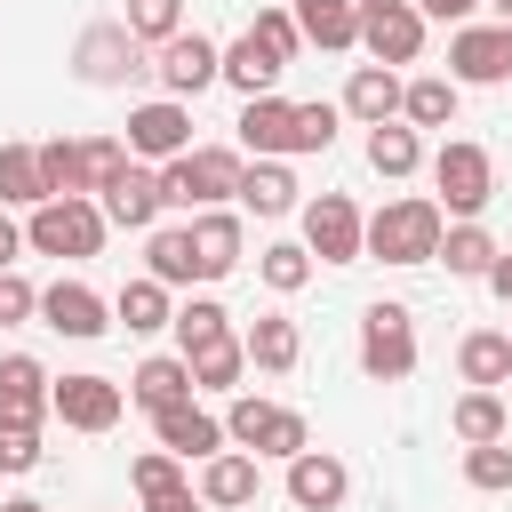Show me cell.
I'll return each mask as SVG.
<instances>
[{
  "instance_id": "cell-21",
  "label": "cell",
  "mask_w": 512,
  "mask_h": 512,
  "mask_svg": "<svg viewBox=\"0 0 512 512\" xmlns=\"http://www.w3.org/2000/svg\"><path fill=\"white\" fill-rule=\"evenodd\" d=\"M200 504H208V512L256 504V456H248V448H216V456L200 464Z\"/></svg>"
},
{
  "instance_id": "cell-12",
  "label": "cell",
  "mask_w": 512,
  "mask_h": 512,
  "mask_svg": "<svg viewBox=\"0 0 512 512\" xmlns=\"http://www.w3.org/2000/svg\"><path fill=\"white\" fill-rule=\"evenodd\" d=\"M216 64H224V48H216V40H200V32H168L152 72H160V88H168L176 104H192V96L216 80Z\"/></svg>"
},
{
  "instance_id": "cell-28",
  "label": "cell",
  "mask_w": 512,
  "mask_h": 512,
  "mask_svg": "<svg viewBox=\"0 0 512 512\" xmlns=\"http://www.w3.org/2000/svg\"><path fill=\"white\" fill-rule=\"evenodd\" d=\"M184 368H192V392H232L240 368H248V352H240V336H208V344L184 352Z\"/></svg>"
},
{
  "instance_id": "cell-52",
  "label": "cell",
  "mask_w": 512,
  "mask_h": 512,
  "mask_svg": "<svg viewBox=\"0 0 512 512\" xmlns=\"http://www.w3.org/2000/svg\"><path fill=\"white\" fill-rule=\"evenodd\" d=\"M0 512H48V504H32V496H16V504H0Z\"/></svg>"
},
{
  "instance_id": "cell-32",
  "label": "cell",
  "mask_w": 512,
  "mask_h": 512,
  "mask_svg": "<svg viewBox=\"0 0 512 512\" xmlns=\"http://www.w3.org/2000/svg\"><path fill=\"white\" fill-rule=\"evenodd\" d=\"M112 312L128 320V336H152V328H168V320H176V304H168V288H160L152 272H144V280H128V288L112 296Z\"/></svg>"
},
{
  "instance_id": "cell-16",
  "label": "cell",
  "mask_w": 512,
  "mask_h": 512,
  "mask_svg": "<svg viewBox=\"0 0 512 512\" xmlns=\"http://www.w3.org/2000/svg\"><path fill=\"white\" fill-rule=\"evenodd\" d=\"M240 152H256V160H280V152H296V104H288L280 88L240 104Z\"/></svg>"
},
{
  "instance_id": "cell-19",
  "label": "cell",
  "mask_w": 512,
  "mask_h": 512,
  "mask_svg": "<svg viewBox=\"0 0 512 512\" xmlns=\"http://www.w3.org/2000/svg\"><path fill=\"white\" fill-rule=\"evenodd\" d=\"M48 416V368L32 352H8L0 360V424H40Z\"/></svg>"
},
{
  "instance_id": "cell-14",
  "label": "cell",
  "mask_w": 512,
  "mask_h": 512,
  "mask_svg": "<svg viewBox=\"0 0 512 512\" xmlns=\"http://www.w3.org/2000/svg\"><path fill=\"white\" fill-rule=\"evenodd\" d=\"M344 488H352L344 456H328V448H296V456H288V504H296V512H336Z\"/></svg>"
},
{
  "instance_id": "cell-53",
  "label": "cell",
  "mask_w": 512,
  "mask_h": 512,
  "mask_svg": "<svg viewBox=\"0 0 512 512\" xmlns=\"http://www.w3.org/2000/svg\"><path fill=\"white\" fill-rule=\"evenodd\" d=\"M488 8H496V24H504V32H512V0H488Z\"/></svg>"
},
{
  "instance_id": "cell-43",
  "label": "cell",
  "mask_w": 512,
  "mask_h": 512,
  "mask_svg": "<svg viewBox=\"0 0 512 512\" xmlns=\"http://www.w3.org/2000/svg\"><path fill=\"white\" fill-rule=\"evenodd\" d=\"M120 168H128V144H120V136H88V144H80V176H88V192H104Z\"/></svg>"
},
{
  "instance_id": "cell-40",
  "label": "cell",
  "mask_w": 512,
  "mask_h": 512,
  "mask_svg": "<svg viewBox=\"0 0 512 512\" xmlns=\"http://www.w3.org/2000/svg\"><path fill=\"white\" fill-rule=\"evenodd\" d=\"M128 480H136V496H144V504H160V496H176V488H184V456L152 448V456H136V464H128Z\"/></svg>"
},
{
  "instance_id": "cell-36",
  "label": "cell",
  "mask_w": 512,
  "mask_h": 512,
  "mask_svg": "<svg viewBox=\"0 0 512 512\" xmlns=\"http://www.w3.org/2000/svg\"><path fill=\"white\" fill-rule=\"evenodd\" d=\"M144 264H152V280H160V288L200 280V264H192V232H184V224H160V232H152V248H144Z\"/></svg>"
},
{
  "instance_id": "cell-37",
  "label": "cell",
  "mask_w": 512,
  "mask_h": 512,
  "mask_svg": "<svg viewBox=\"0 0 512 512\" xmlns=\"http://www.w3.org/2000/svg\"><path fill=\"white\" fill-rule=\"evenodd\" d=\"M256 272H264V288H280V296H296V288L312 280V248H304V240H272V248L256 256Z\"/></svg>"
},
{
  "instance_id": "cell-18",
  "label": "cell",
  "mask_w": 512,
  "mask_h": 512,
  "mask_svg": "<svg viewBox=\"0 0 512 512\" xmlns=\"http://www.w3.org/2000/svg\"><path fill=\"white\" fill-rule=\"evenodd\" d=\"M152 432H160V448H168V456H192V464H208V456L224 448V424H216L208 408H192V400L152 408Z\"/></svg>"
},
{
  "instance_id": "cell-24",
  "label": "cell",
  "mask_w": 512,
  "mask_h": 512,
  "mask_svg": "<svg viewBox=\"0 0 512 512\" xmlns=\"http://www.w3.org/2000/svg\"><path fill=\"white\" fill-rule=\"evenodd\" d=\"M96 208H104V224L144 232V224L160 216V176H152V168H120V176L104 184V200H96Z\"/></svg>"
},
{
  "instance_id": "cell-7",
  "label": "cell",
  "mask_w": 512,
  "mask_h": 512,
  "mask_svg": "<svg viewBox=\"0 0 512 512\" xmlns=\"http://www.w3.org/2000/svg\"><path fill=\"white\" fill-rule=\"evenodd\" d=\"M360 48L376 64H416L424 56V8L416 0H360Z\"/></svg>"
},
{
  "instance_id": "cell-54",
  "label": "cell",
  "mask_w": 512,
  "mask_h": 512,
  "mask_svg": "<svg viewBox=\"0 0 512 512\" xmlns=\"http://www.w3.org/2000/svg\"><path fill=\"white\" fill-rule=\"evenodd\" d=\"M504 80H512V48H504Z\"/></svg>"
},
{
  "instance_id": "cell-47",
  "label": "cell",
  "mask_w": 512,
  "mask_h": 512,
  "mask_svg": "<svg viewBox=\"0 0 512 512\" xmlns=\"http://www.w3.org/2000/svg\"><path fill=\"white\" fill-rule=\"evenodd\" d=\"M32 312H40V288L8 264V272H0V328H16V320H32Z\"/></svg>"
},
{
  "instance_id": "cell-6",
  "label": "cell",
  "mask_w": 512,
  "mask_h": 512,
  "mask_svg": "<svg viewBox=\"0 0 512 512\" xmlns=\"http://www.w3.org/2000/svg\"><path fill=\"white\" fill-rule=\"evenodd\" d=\"M224 440H232V448H248V456H296V448H312L304 416H296V408H272V400H232Z\"/></svg>"
},
{
  "instance_id": "cell-44",
  "label": "cell",
  "mask_w": 512,
  "mask_h": 512,
  "mask_svg": "<svg viewBox=\"0 0 512 512\" xmlns=\"http://www.w3.org/2000/svg\"><path fill=\"white\" fill-rule=\"evenodd\" d=\"M464 480H472V488H512V448H504V440L464 448Z\"/></svg>"
},
{
  "instance_id": "cell-34",
  "label": "cell",
  "mask_w": 512,
  "mask_h": 512,
  "mask_svg": "<svg viewBox=\"0 0 512 512\" xmlns=\"http://www.w3.org/2000/svg\"><path fill=\"white\" fill-rule=\"evenodd\" d=\"M400 120L408 128H448L456 120V80H440V72L432 80H408L400 88Z\"/></svg>"
},
{
  "instance_id": "cell-41",
  "label": "cell",
  "mask_w": 512,
  "mask_h": 512,
  "mask_svg": "<svg viewBox=\"0 0 512 512\" xmlns=\"http://www.w3.org/2000/svg\"><path fill=\"white\" fill-rule=\"evenodd\" d=\"M144 48H160L168 32H184V0H128V16H120Z\"/></svg>"
},
{
  "instance_id": "cell-8",
  "label": "cell",
  "mask_w": 512,
  "mask_h": 512,
  "mask_svg": "<svg viewBox=\"0 0 512 512\" xmlns=\"http://www.w3.org/2000/svg\"><path fill=\"white\" fill-rule=\"evenodd\" d=\"M72 72H80L88 88H120V80L144 72V40H136L128 24H88L80 48H72Z\"/></svg>"
},
{
  "instance_id": "cell-17",
  "label": "cell",
  "mask_w": 512,
  "mask_h": 512,
  "mask_svg": "<svg viewBox=\"0 0 512 512\" xmlns=\"http://www.w3.org/2000/svg\"><path fill=\"white\" fill-rule=\"evenodd\" d=\"M192 264H200V280H224L232 264H240V248H248V232H240V216L232 208H192Z\"/></svg>"
},
{
  "instance_id": "cell-35",
  "label": "cell",
  "mask_w": 512,
  "mask_h": 512,
  "mask_svg": "<svg viewBox=\"0 0 512 512\" xmlns=\"http://www.w3.org/2000/svg\"><path fill=\"white\" fill-rule=\"evenodd\" d=\"M416 160H424V136L416 128H400V120L368 128V168L376 176H416Z\"/></svg>"
},
{
  "instance_id": "cell-10",
  "label": "cell",
  "mask_w": 512,
  "mask_h": 512,
  "mask_svg": "<svg viewBox=\"0 0 512 512\" xmlns=\"http://www.w3.org/2000/svg\"><path fill=\"white\" fill-rule=\"evenodd\" d=\"M176 152H192V112L176 96L136 104L128 112V160H176Z\"/></svg>"
},
{
  "instance_id": "cell-1",
  "label": "cell",
  "mask_w": 512,
  "mask_h": 512,
  "mask_svg": "<svg viewBox=\"0 0 512 512\" xmlns=\"http://www.w3.org/2000/svg\"><path fill=\"white\" fill-rule=\"evenodd\" d=\"M440 232H448V216H440V200H384L368 224H360V256H376V264H432L440 256Z\"/></svg>"
},
{
  "instance_id": "cell-51",
  "label": "cell",
  "mask_w": 512,
  "mask_h": 512,
  "mask_svg": "<svg viewBox=\"0 0 512 512\" xmlns=\"http://www.w3.org/2000/svg\"><path fill=\"white\" fill-rule=\"evenodd\" d=\"M488 288H496V296L512 304V256H496V264H488Z\"/></svg>"
},
{
  "instance_id": "cell-11",
  "label": "cell",
  "mask_w": 512,
  "mask_h": 512,
  "mask_svg": "<svg viewBox=\"0 0 512 512\" xmlns=\"http://www.w3.org/2000/svg\"><path fill=\"white\" fill-rule=\"evenodd\" d=\"M360 208L344 200V192H320L312 208H304V248L320 256V264H360Z\"/></svg>"
},
{
  "instance_id": "cell-30",
  "label": "cell",
  "mask_w": 512,
  "mask_h": 512,
  "mask_svg": "<svg viewBox=\"0 0 512 512\" xmlns=\"http://www.w3.org/2000/svg\"><path fill=\"white\" fill-rule=\"evenodd\" d=\"M456 368H464V384H504L512 376V336H496V328H472L464 344H456Z\"/></svg>"
},
{
  "instance_id": "cell-13",
  "label": "cell",
  "mask_w": 512,
  "mask_h": 512,
  "mask_svg": "<svg viewBox=\"0 0 512 512\" xmlns=\"http://www.w3.org/2000/svg\"><path fill=\"white\" fill-rule=\"evenodd\" d=\"M40 320H48L56 336L88 344V336H104V328H112V304H104L88 280H56V288H40Z\"/></svg>"
},
{
  "instance_id": "cell-25",
  "label": "cell",
  "mask_w": 512,
  "mask_h": 512,
  "mask_svg": "<svg viewBox=\"0 0 512 512\" xmlns=\"http://www.w3.org/2000/svg\"><path fill=\"white\" fill-rule=\"evenodd\" d=\"M280 72H288V64H280L256 32H240V40L224 48V64H216V80H232L240 96H272V88H280Z\"/></svg>"
},
{
  "instance_id": "cell-15",
  "label": "cell",
  "mask_w": 512,
  "mask_h": 512,
  "mask_svg": "<svg viewBox=\"0 0 512 512\" xmlns=\"http://www.w3.org/2000/svg\"><path fill=\"white\" fill-rule=\"evenodd\" d=\"M504 48H512L504 24H464V32L448 40V80H456V88H488V80H504Z\"/></svg>"
},
{
  "instance_id": "cell-48",
  "label": "cell",
  "mask_w": 512,
  "mask_h": 512,
  "mask_svg": "<svg viewBox=\"0 0 512 512\" xmlns=\"http://www.w3.org/2000/svg\"><path fill=\"white\" fill-rule=\"evenodd\" d=\"M416 8H424V24H432V16H440V24H464L480 0H416Z\"/></svg>"
},
{
  "instance_id": "cell-50",
  "label": "cell",
  "mask_w": 512,
  "mask_h": 512,
  "mask_svg": "<svg viewBox=\"0 0 512 512\" xmlns=\"http://www.w3.org/2000/svg\"><path fill=\"white\" fill-rule=\"evenodd\" d=\"M16 248H24V232H16V224H8V216H0V272H8V264H16Z\"/></svg>"
},
{
  "instance_id": "cell-9",
  "label": "cell",
  "mask_w": 512,
  "mask_h": 512,
  "mask_svg": "<svg viewBox=\"0 0 512 512\" xmlns=\"http://www.w3.org/2000/svg\"><path fill=\"white\" fill-rule=\"evenodd\" d=\"M120 408H128V392L112 376H64V384H48V416H64L72 432H112Z\"/></svg>"
},
{
  "instance_id": "cell-22",
  "label": "cell",
  "mask_w": 512,
  "mask_h": 512,
  "mask_svg": "<svg viewBox=\"0 0 512 512\" xmlns=\"http://www.w3.org/2000/svg\"><path fill=\"white\" fill-rule=\"evenodd\" d=\"M296 16V32H304V48H360V0H296L288 8Z\"/></svg>"
},
{
  "instance_id": "cell-26",
  "label": "cell",
  "mask_w": 512,
  "mask_h": 512,
  "mask_svg": "<svg viewBox=\"0 0 512 512\" xmlns=\"http://www.w3.org/2000/svg\"><path fill=\"white\" fill-rule=\"evenodd\" d=\"M128 400L152 416V408H168V400H192V368H184V352H152L136 376H128Z\"/></svg>"
},
{
  "instance_id": "cell-31",
  "label": "cell",
  "mask_w": 512,
  "mask_h": 512,
  "mask_svg": "<svg viewBox=\"0 0 512 512\" xmlns=\"http://www.w3.org/2000/svg\"><path fill=\"white\" fill-rule=\"evenodd\" d=\"M448 432L464 440V448H480V440H504V392H488V384H472L456 408H448Z\"/></svg>"
},
{
  "instance_id": "cell-38",
  "label": "cell",
  "mask_w": 512,
  "mask_h": 512,
  "mask_svg": "<svg viewBox=\"0 0 512 512\" xmlns=\"http://www.w3.org/2000/svg\"><path fill=\"white\" fill-rule=\"evenodd\" d=\"M40 152V184H48V200H72V192H88V176H80V144H32Z\"/></svg>"
},
{
  "instance_id": "cell-29",
  "label": "cell",
  "mask_w": 512,
  "mask_h": 512,
  "mask_svg": "<svg viewBox=\"0 0 512 512\" xmlns=\"http://www.w3.org/2000/svg\"><path fill=\"white\" fill-rule=\"evenodd\" d=\"M240 208H256V216H288L296 208V176L280 168V160H256V168H240V192H232Z\"/></svg>"
},
{
  "instance_id": "cell-20",
  "label": "cell",
  "mask_w": 512,
  "mask_h": 512,
  "mask_svg": "<svg viewBox=\"0 0 512 512\" xmlns=\"http://www.w3.org/2000/svg\"><path fill=\"white\" fill-rule=\"evenodd\" d=\"M240 352H248V368L288 376V368L304 360V336H296V320H288V312H256V320H248V336H240Z\"/></svg>"
},
{
  "instance_id": "cell-45",
  "label": "cell",
  "mask_w": 512,
  "mask_h": 512,
  "mask_svg": "<svg viewBox=\"0 0 512 512\" xmlns=\"http://www.w3.org/2000/svg\"><path fill=\"white\" fill-rule=\"evenodd\" d=\"M336 144V104H296V152H328Z\"/></svg>"
},
{
  "instance_id": "cell-2",
  "label": "cell",
  "mask_w": 512,
  "mask_h": 512,
  "mask_svg": "<svg viewBox=\"0 0 512 512\" xmlns=\"http://www.w3.org/2000/svg\"><path fill=\"white\" fill-rule=\"evenodd\" d=\"M240 152H224V144H208V152H176V160H160V208H216V200H232L240 192Z\"/></svg>"
},
{
  "instance_id": "cell-5",
  "label": "cell",
  "mask_w": 512,
  "mask_h": 512,
  "mask_svg": "<svg viewBox=\"0 0 512 512\" xmlns=\"http://www.w3.org/2000/svg\"><path fill=\"white\" fill-rule=\"evenodd\" d=\"M360 368L376 384H400L416 368V320H408V304H368V320H360Z\"/></svg>"
},
{
  "instance_id": "cell-39",
  "label": "cell",
  "mask_w": 512,
  "mask_h": 512,
  "mask_svg": "<svg viewBox=\"0 0 512 512\" xmlns=\"http://www.w3.org/2000/svg\"><path fill=\"white\" fill-rule=\"evenodd\" d=\"M168 328H176V344L192 352V344H208V336H232V312H224L216 296H192V304H184V312H176Z\"/></svg>"
},
{
  "instance_id": "cell-49",
  "label": "cell",
  "mask_w": 512,
  "mask_h": 512,
  "mask_svg": "<svg viewBox=\"0 0 512 512\" xmlns=\"http://www.w3.org/2000/svg\"><path fill=\"white\" fill-rule=\"evenodd\" d=\"M144 512H208V504H200L192 488H176V496H160V504H144Z\"/></svg>"
},
{
  "instance_id": "cell-23",
  "label": "cell",
  "mask_w": 512,
  "mask_h": 512,
  "mask_svg": "<svg viewBox=\"0 0 512 512\" xmlns=\"http://www.w3.org/2000/svg\"><path fill=\"white\" fill-rule=\"evenodd\" d=\"M336 112H352V120H368V128L400 120V72H392V64H360V72L344 80V104H336Z\"/></svg>"
},
{
  "instance_id": "cell-42",
  "label": "cell",
  "mask_w": 512,
  "mask_h": 512,
  "mask_svg": "<svg viewBox=\"0 0 512 512\" xmlns=\"http://www.w3.org/2000/svg\"><path fill=\"white\" fill-rule=\"evenodd\" d=\"M248 32H256L280 64H296V56H304V32H296V16H288V8H256V24H248Z\"/></svg>"
},
{
  "instance_id": "cell-33",
  "label": "cell",
  "mask_w": 512,
  "mask_h": 512,
  "mask_svg": "<svg viewBox=\"0 0 512 512\" xmlns=\"http://www.w3.org/2000/svg\"><path fill=\"white\" fill-rule=\"evenodd\" d=\"M48 184H40V152L32 144H0V208H40Z\"/></svg>"
},
{
  "instance_id": "cell-27",
  "label": "cell",
  "mask_w": 512,
  "mask_h": 512,
  "mask_svg": "<svg viewBox=\"0 0 512 512\" xmlns=\"http://www.w3.org/2000/svg\"><path fill=\"white\" fill-rule=\"evenodd\" d=\"M496 256H504V248L464 216V224H448V232H440V256H432V264H448L456 280H488V264H496Z\"/></svg>"
},
{
  "instance_id": "cell-3",
  "label": "cell",
  "mask_w": 512,
  "mask_h": 512,
  "mask_svg": "<svg viewBox=\"0 0 512 512\" xmlns=\"http://www.w3.org/2000/svg\"><path fill=\"white\" fill-rule=\"evenodd\" d=\"M24 248H40V256H96V248H104V208H96L88 192L40 200L32 224H24Z\"/></svg>"
},
{
  "instance_id": "cell-46",
  "label": "cell",
  "mask_w": 512,
  "mask_h": 512,
  "mask_svg": "<svg viewBox=\"0 0 512 512\" xmlns=\"http://www.w3.org/2000/svg\"><path fill=\"white\" fill-rule=\"evenodd\" d=\"M40 464V424H0V472H32Z\"/></svg>"
},
{
  "instance_id": "cell-4",
  "label": "cell",
  "mask_w": 512,
  "mask_h": 512,
  "mask_svg": "<svg viewBox=\"0 0 512 512\" xmlns=\"http://www.w3.org/2000/svg\"><path fill=\"white\" fill-rule=\"evenodd\" d=\"M432 184H440V216H480L488 200H496V160H488V144H440L432 152Z\"/></svg>"
}]
</instances>
